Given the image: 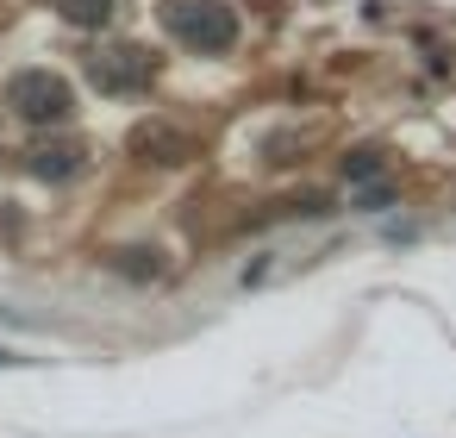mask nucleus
<instances>
[{
	"label": "nucleus",
	"instance_id": "1",
	"mask_svg": "<svg viewBox=\"0 0 456 438\" xmlns=\"http://www.w3.org/2000/svg\"><path fill=\"white\" fill-rule=\"evenodd\" d=\"M163 32L200 57H219L238 45V13L225 7V0H169L163 7Z\"/></svg>",
	"mask_w": 456,
	"mask_h": 438
},
{
	"label": "nucleus",
	"instance_id": "2",
	"mask_svg": "<svg viewBox=\"0 0 456 438\" xmlns=\"http://www.w3.org/2000/svg\"><path fill=\"white\" fill-rule=\"evenodd\" d=\"M7 107H13L20 120H32V126H63L69 107H76V95H69V82L51 76V70H20V76L7 82Z\"/></svg>",
	"mask_w": 456,
	"mask_h": 438
},
{
	"label": "nucleus",
	"instance_id": "3",
	"mask_svg": "<svg viewBox=\"0 0 456 438\" xmlns=\"http://www.w3.org/2000/svg\"><path fill=\"white\" fill-rule=\"evenodd\" d=\"M151 76H157V63H151L144 51H132V45H113V51L88 57V82H94L101 95H144Z\"/></svg>",
	"mask_w": 456,
	"mask_h": 438
},
{
	"label": "nucleus",
	"instance_id": "4",
	"mask_svg": "<svg viewBox=\"0 0 456 438\" xmlns=\"http://www.w3.org/2000/svg\"><path fill=\"white\" fill-rule=\"evenodd\" d=\"M132 157H138V163L182 169V163H194V132H182L175 120H144V126L132 132Z\"/></svg>",
	"mask_w": 456,
	"mask_h": 438
},
{
	"label": "nucleus",
	"instance_id": "5",
	"mask_svg": "<svg viewBox=\"0 0 456 438\" xmlns=\"http://www.w3.org/2000/svg\"><path fill=\"white\" fill-rule=\"evenodd\" d=\"M26 169L45 182H69V176H82V145H38L26 157Z\"/></svg>",
	"mask_w": 456,
	"mask_h": 438
},
{
	"label": "nucleus",
	"instance_id": "6",
	"mask_svg": "<svg viewBox=\"0 0 456 438\" xmlns=\"http://www.w3.org/2000/svg\"><path fill=\"white\" fill-rule=\"evenodd\" d=\"M57 13H63L69 26L94 32V26H107V20H113V0H57Z\"/></svg>",
	"mask_w": 456,
	"mask_h": 438
},
{
	"label": "nucleus",
	"instance_id": "7",
	"mask_svg": "<svg viewBox=\"0 0 456 438\" xmlns=\"http://www.w3.org/2000/svg\"><path fill=\"white\" fill-rule=\"evenodd\" d=\"M381 176V151H350L344 157V182H375Z\"/></svg>",
	"mask_w": 456,
	"mask_h": 438
},
{
	"label": "nucleus",
	"instance_id": "8",
	"mask_svg": "<svg viewBox=\"0 0 456 438\" xmlns=\"http://www.w3.org/2000/svg\"><path fill=\"white\" fill-rule=\"evenodd\" d=\"M350 207H356V213H387V207H394V188H387V182H369V188L350 194Z\"/></svg>",
	"mask_w": 456,
	"mask_h": 438
},
{
	"label": "nucleus",
	"instance_id": "9",
	"mask_svg": "<svg viewBox=\"0 0 456 438\" xmlns=\"http://www.w3.org/2000/svg\"><path fill=\"white\" fill-rule=\"evenodd\" d=\"M20 363H26L20 351H7V344H0V369H20Z\"/></svg>",
	"mask_w": 456,
	"mask_h": 438
}]
</instances>
